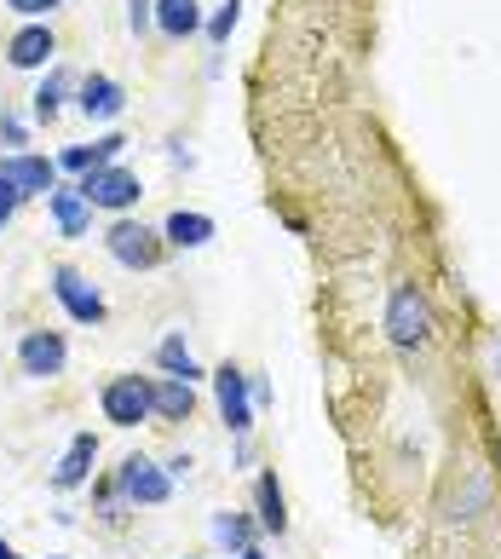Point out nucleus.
<instances>
[{"instance_id": "nucleus-1", "label": "nucleus", "mask_w": 501, "mask_h": 559, "mask_svg": "<svg viewBox=\"0 0 501 559\" xmlns=\"http://www.w3.org/2000/svg\"><path fill=\"white\" fill-rule=\"evenodd\" d=\"M116 490H121V502H133V508H162L167 496H174V473L162 462H151V455H128V462L116 467Z\"/></svg>"}, {"instance_id": "nucleus-2", "label": "nucleus", "mask_w": 501, "mask_h": 559, "mask_svg": "<svg viewBox=\"0 0 501 559\" xmlns=\"http://www.w3.org/2000/svg\"><path fill=\"white\" fill-rule=\"evenodd\" d=\"M386 335H392V346H404V352L432 341V312H427L421 288H409V283L392 288V300H386Z\"/></svg>"}, {"instance_id": "nucleus-3", "label": "nucleus", "mask_w": 501, "mask_h": 559, "mask_svg": "<svg viewBox=\"0 0 501 559\" xmlns=\"http://www.w3.org/2000/svg\"><path fill=\"white\" fill-rule=\"evenodd\" d=\"M151 386H156V381H144V376H116V381H104V392H98L104 421H110V427H139V421H151V416H156Z\"/></svg>"}, {"instance_id": "nucleus-4", "label": "nucleus", "mask_w": 501, "mask_h": 559, "mask_svg": "<svg viewBox=\"0 0 501 559\" xmlns=\"http://www.w3.org/2000/svg\"><path fill=\"white\" fill-rule=\"evenodd\" d=\"M75 191L87 197V209L121 214V209H133V202L144 197V185H139V174H128V168H93V174H81Z\"/></svg>"}, {"instance_id": "nucleus-5", "label": "nucleus", "mask_w": 501, "mask_h": 559, "mask_svg": "<svg viewBox=\"0 0 501 559\" xmlns=\"http://www.w3.org/2000/svg\"><path fill=\"white\" fill-rule=\"evenodd\" d=\"M104 248H110V260L128 265V272H151V265L162 260V237L151 231V225H139V219H116L110 237H104Z\"/></svg>"}, {"instance_id": "nucleus-6", "label": "nucleus", "mask_w": 501, "mask_h": 559, "mask_svg": "<svg viewBox=\"0 0 501 559\" xmlns=\"http://www.w3.org/2000/svg\"><path fill=\"white\" fill-rule=\"evenodd\" d=\"M64 364H70V346L58 329H29L24 341H17V369H24L29 381H52V376H64Z\"/></svg>"}, {"instance_id": "nucleus-7", "label": "nucleus", "mask_w": 501, "mask_h": 559, "mask_svg": "<svg viewBox=\"0 0 501 559\" xmlns=\"http://www.w3.org/2000/svg\"><path fill=\"white\" fill-rule=\"evenodd\" d=\"M214 399H219L225 427L242 439V432L254 427V386H248V376H242L237 364H219V369H214Z\"/></svg>"}, {"instance_id": "nucleus-8", "label": "nucleus", "mask_w": 501, "mask_h": 559, "mask_svg": "<svg viewBox=\"0 0 501 559\" xmlns=\"http://www.w3.org/2000/svg\"><path fill=\"white\" fill-rule=\"evenodd\" d=\"M52 295H58V306H64L75 323H104V295L81 272H70V265L52 272Z\"/></svg>"}, {"instance_id": "nucleus-9", "label": "nucleus", "mask_w": 501, "mask_h": 559, "mask_svg": "<svg viewBox=\"0 0 501 559\" xmlns=\"http://www.w3.org/2000/svg\"><path fill=\"white\" fill-rule=\"evenodd\" d=\"M0 179L17 185V197H52L58 162H47V156H0Z\"/></svg>"}, {"instance_id": "nucleus-10", "label": "nucleus", "mask_w": 501, "mask_h": 559, "mask_svg": "<svg viewBox=\"0 0 501 559\" xmlns=\"http://www.w3.org/2000/svg\"><path fill=\"white\" fill-rule=\"evenodd\" d=\"M93 462H98V439L93 432H75L70 450L58 455V467H52V490H81L93 479Z\"/></svg>"}, {"instance_id": "nucleus-11", "label": "nucleus", "mask_w": 501, "mask_h": 559, "mask_svg": "<svg viewBox=\"0 0 501 559\" xmlns=\"http://www.w3.org/2000/svg\"><path fill=\"white\" fill-rule=\"evenodd\" d=\"M75 105H81L87 121H116L121 110H128V93H121V81H110V75H87Z\"/></svg>"}, {"instance_id": "nucleus-12", "label": "nucleus", "mask_w": 501, "mask_h": 559, "mask_svg": "<svg viewBox=\"0 0 501 559\" xmlns=\"http://www.w3.org/2000/svg\"><path fill=\"white\" fill-rule=\"evenodd\" d=\"M52 52H58V40L47 24H29V29H17L7 40V64L12 70H40V64H52Z\"/></svg>"}, {"instance_id": "nucleus-13", "label": "nucleus", "mask_w": 501, "mask_h": 559, "mask_svg": "<svg viewBox=\"0 0 501 559\" xmlns=\"http://www.w3.org/2000/svg\"><path fill=\"white\" fill-rule=\"evenodd\" d=\"M254 525L260 531H271V536H283L288 531V502H283V485H277V473H260V479H254Z\"/></svg>"}, {"instance_id": "nucleus-14", "label": "nucleus", "mask_w": 501, "mask_h": 559, "mask_svg": "<svg viewBox=\"0 0 501 559\" xmlns=\"http://www.w3.org/2000/svg\"><path fill=\"white\" fill-rule=\"evenodd\" d=\"M52 219H58V231H64V237H87L93 231V209H87V197H81L75 191V185H70V191H64V185H52Z\"/></svg>"}, {"instance_id": "nucleus-15", "label": "nucleus", "mask_w": 501, "mask_h": 559, "mask_svg": "<svg viewBox=\"0 0 501 559\" xmlns=\"http://www.w3.org/2000/svg\"><path fill=\"white\" fill-rule=\"evenodd\" d=\"M162 237L174 242V248H202L207 237H214V219L196 214V209H174V214H167V225H162Z\"/></svg>"}, {"instance_id": "nucleus-16", "label": "nucleus", "mask_w": 501, "mask_h": 559, "mask_svg": "<svg viewBox=\"0 0 501 559\" xmlns=\"http://www.w3.org/2000/svg\"><path fill=\"white\" fill-rule=\"evenodd\" d=\"M156 29L174 35V40L196 35L202 29V0H156Z\"/></svg>"}, {"instance_id": "nucleus-17", "label": "nucleus", "mask_w": 501, "mask_h": 559, "mask_svg": "<svg viewBox=\"0 0 501 559\" xmlns=\"http://www.w3.org/2000/svg\"><path fill=\"white\" fill-rule=\"evenodd\" d=\"M156 364H162V376H167V381H184V386L202 381V364L191 358V346H184V335H167V341L156 346Z\"/></svg>"}, {"instance_id": "nucleus-18", "label": "nucleus", "mask_w": 501, "mask_h": 559, "mask_svg": "<svg viewBox=\"0 0 501 559\" xmlns=\"http://www.w3.org/2000/svg\"><path fill=\"white\" fill-rule=\"evenodd\" d=\"M151 404H156L162 421H191L196 416V392L184 386V381H156L151 386Z\"/></svg>"}, {"instance_id": "nucleus-19", "label": "nucleus", "mask_w": 501, "mask_h": 559, "mask_svg": "<svg viewBox=\"0 0 501 559\" xmlns=\"http://www.w3.org/2000/svg\"><path fill=\"white\" fill-rule=\"evenodd\" d=\"M214 543L219 548H231V554H242V548H254V520L248 513H214Z\"/></svg>"}, {"instance_id": "nucleus-20", "label": "nucleus", "mask_w": 501, "mask_h": 559, "mask_svg": "<svg viewBox=\"0 0 501 559\" xmlns=\"http://www.w3.org/2000/svg\"><path fill=\"white\" fill-rule=\"evenodd\" d=\"M64 93H70V75L64 70H47V81H40V93H35V116L52 121L58 110H64Z\"/></svg>"}, {"instance_id": "nucleus-21", "label": "nucleus", "mask_w": 501, "mask_h": 559, "mask_svg": "<svg viewBox=\"0 0 501 559\" xmlns=\"http://www.w3.org/2000/svg\"><path fill=\"white\" fill-rule=\"evenodd\" d=\"M237 17H242V0H225V7L207 17V40H214V47H225V40H231V29H237Z\"/></svg>"}, {"instance_id": "nucleus-22", "label": "nucleus", "mask_w": 501, "mask_h": 559, "mask_svg": "<svg viewBox=\"0 0 501 559\" xmlns=\"http://www.w3.org/2000/svg\"><path fill=\"white\" fill-rule=\"evenodd\" d=\"M58 168H70V174H93V168H104V162H98V144H70V151L58 156Z\"/></svg>"}, {"instance_id": "nucleus-23", "label": "nucleus", "mask_w": 501, "mask_h": 559, "mask_svg": "<svg viewBox=\"0 0 501 559\" xmlns=\"http://www.w3.org/2000/svg\"><path fill=\"white\" fill-rule=\"evenodd\" d=\"M128 24H133V35H144L156 24V0H128Z\"/></svg>"}, {"instance_id": "nucleus-24", "label": "nucleus", "mask_w": 501, "mask_h": 559, "mask_svg": "<svg viewBox=\"0 0 501 559\" xmlns=\"http://www.w3.org/2000/svg\"><path fill=\"white\" fill-rule=\"evenodd\" d=\"M17 202H24V197H17V185H7V179H0V231H7V225H12Z\"/></svg>"}, {"instance_id": "nucleus-25", "label": "nucleus", "mask_w": 501, "mask_h": 559, "mask_svg": "<svg viewBox=\"0 0 501 559\" xmlns=\"http://www.w3.org/2000/svg\"><path fill=\"white\" fill-rule=\"evenodd\" d=\"M7 7H12L17 17H47V12L58 7V0H7Z\"/></svg>"}, {"instance_id": "nucleus-26", "label": "nucleus", "mask_w": 501, "mask_h": 559, "mask_svg": "<svg viewBox=\"0 0 501 559\" xmlns=\"http://www.w3.org/2000/svg\"><path fill=\"white\" fill-rule=\"evenodd\" d=\"M0 139H7V144H24V121H17V116H0Z\"/></svg>"}, {"instance_id": "nucleus-27", "label": "nucleus", "mask_w": 501, "mask_h": 559, "mask_svg": "<svg viewBox=\"0 0 501 559\" xmlns=\"http://www.w3.org/2000/svg\"><path fill=\"white\" fill-rule=\"evenodd\" d=\"M0 559H17V548H12V543H0Z\"/></svg>"}, {"instance_id": "nucleus-28", "label": "nucleus", "mask_w": 501, "mask_h": 559, "mask_svg": "<svg viewBox=\"0 0 501 559\" xmlns=\"http://www.w3.org/2000/svg\"><path fill=\"white\" fill-rule=\"evenodd\" d=\"M237 559H265V554H260V548H242V554H237Z\"/></svg>"}, {"instance_id": "nucleus-29", "label": "nucleus", "mask_w": 501, "mask_h": 559, "mask_svg": "<svg viewBox=\"0 0 501 559\" xmlns=\"http://www.w3.org/2000/svg\"><path fill=\"white\" fill-rule=\"evenodd\" d=\"M47 559H58V554H47Z\"/></svg>"}]
</instances>
